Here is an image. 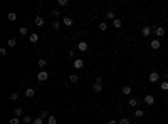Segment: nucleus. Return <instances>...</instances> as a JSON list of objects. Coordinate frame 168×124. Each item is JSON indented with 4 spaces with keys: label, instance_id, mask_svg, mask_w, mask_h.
Instances as JSON below:
<instances>
[{
    "label": "nucleus",
    "instance_id": "1",
    "mask_svg": "<svg viewBox=\"0 0 168 124\" xmlns=\"http://www.w3.org/2000/svg\"><path fill=\"white\" fill-rule=\"evenodd\" d=\"M92 91H94V92H101L103 91V79L101 77H96V82H94V86H92Z\"/></svg>",
    "mask_w": 168,
    "mask_h": 124
},
{
    "label": "nucleus",
    "instance_id": "2",
    "mask_svg": "<svg viewBox=\"0 0 168 124\" xmlns=\"http://www.w3.org/2000/svg\"><path fill=\"white\" fill-rule=\"evenodd\" d=\"M153 32H155V35H156V39L158 37H163V35L166 34V30H165V27H162V25H156V27H153Z\"/></svg>",
    "mask_w": 168,
    "mask_h": 124
},
{
    "label": "nucleus",
    "instance_id": "3",
    "mask_svg": "<svg viewBox=\"0 0 168 124\" xmlns=\"http://www.w3.org/2000/svg\"><path fill=\"white\" fill-rule=\"evenodd\" d=\"M47 79H49V74L45 72V70H41V72L37 74V81L39 82H45Z\"/></svg>",
    "mask_w": 168,
    "mask_h": 124
},
{
    "label": "nucleus",
    "instance_id": "4",
    "mask_svg": "<svg viewBox=\"0 0 168 124\" xmlns=\"http://www.w3.org/2000/svg\"><path fill=\"white\" fill-rule=\"evenodd\" d=\"M88 49H89V45H88V42H86V40L77 42V50H79V52H86Z\"/></svg>",
    "mask_w": 168,
    "mask_h": 124
},
{
    "label": "nucleus",
    "instance_id": "5",
    "mask_svg": "<svg viewBox=\"0 0 168 124\" xmlns=\"http://www.w3.org/2000/svg\"><path fill=\"white\" fill-rule=\"evenodd\" d=\"M148 81H150V82H153V84L158 82V81H160V74L158 72H151V74H150V77H148Z\"/></svg>",
    "mask_w": 168,
    "mask_h": 124
},
{
    "label": "nucleus",
    "instance_id": "6",
    "mask_svg": "<svg viewBox=\"0 0 168 124\" xmlns=\"http://www.w3.org/2000/svg\"><path fill=\"white\" fill-rule=\"evenodd\" d=\"M145 104L146 106H153V104H155V97H153L151 94H146L145 96Z\"/></svg>",
    "mask_w": 168,
    "mask_h": 124
},
{
    "label": "nucleus",
    "instance_id": "7",
    "mask_svg": "<svg viewBox=\"0 0 168 124\" xmlns=\"http://www.w3.org/2000/svg\"><path fill=\"white\" fill-rule=\"evenodd\" d=\"M160 45H162V42H160L158 39H155V40H151V44H150V47H151L153 50H158V49H160Z\"/></svg>",
    "mask_w": 168,
    "mask_h": 124
},
{
    "label": "nucleus",
    "instance_id": "8",
    "mask_svg": "<svg viewBox=\"0 0 168 124\" xmlns=\"http://www.w3.org/2000/svg\"><path fill=\"white\" fill-rule=\"evenodd\" d=\"M72 24H74V20L71 19V17H64V19H62V25L64 27H71Z\"/></svg>",
    "mask_w": 168,
    "mask_h": 124
},
{
    "label": "nucleus",
    "instance_id": "9",
    "mask_svg": "<svg viewBox=\"0 0 168 124\" xmlns=\"http://www.w3.org/2000/svg\"><path fill=\"white\" fill-rule=\"evenodd\" d=\"M74 67H76L77 70L83 69V67H84V61H83V59H74Z\"/></svg>",
    "mask_w": 168,
    "mask_h": 124
},
{
    "label": "nucleus",
    "instance_id": "10",
    "mask_svg": "<svg viewBox=\"0 0 168 124\" xmlns=\"http://www.w3.org/2000/svg\"><path fill=\"white\" fill-rule=\"evenodd\" d=\"M151 32H153V29H151V27H143V29H141V34H143V37H148V35L151 34Z\"/></svg>",
    "mask_w": 168,
    "mask_h": 124
},
{
    "label": "nucleus",
    "instance_id": "11",
    "mask_svg": "<svg viewBox=\"0 0 168 124\" xmlns=\"http://www.w3.org/2000/svg\"><path fill=\"white\" fill-rule=\"evenodd\" d=\"M29 40H30V44H37L39 42V35L37 34H30L29 35Z\"/></svg>",
    "mask_w": 168,
    "mask_h": 124
},
{
    "label": "nucleus",
    "instance_id": "12",
    "mask_svg": "<svg viewBox=\"0 0 168 124\" xmlns=\"http://www.w3.org/2000/svg\"><path fill=\"white\" fill-rule=\"evenodd\" d=\"M35 25H37V27H42V25H44V19H42L41 15L35 17Z\"/></svg>",
    "mask_w": 168,
    "mask_h": 124
},
{
    "label": "nucleus",
    "instance_id": "13",
    "mask_svg": "<svg viewBox=\"0 0 168 124\" xmlns=\"http://www.w3.org/2000/svg\"><path fill=\"white\" fill-rule=\"evenodd\" d=\"M24 94H25L27 97H34V96H35V91L32 89V87H29V89H25V92H24Z\"/></svg>",
    "mask_w": 168,
    "mask_h": 124
},
{
    "label": "nucleus",
    "instance_id": "14",
    "mask_svg": "<svg viewBox=\"0 0 168 124\" xmlns=\"http://www.w3.org/2000/svg\"><path fill=\"white\" fill-rule=\"evenodd\" d=\"M128 104H130L131 107H136V106H138V99L136 97H131L130 101H128Z\"/></svg>",
    "mask_w": 168,
    "mask_h": 124
},
{
    "label": "nucleus",
    "instance_id": "15",
    "mask_svg": "<svg viewBox=\"0 0 168 124\" xmlns=\"http://www.w3.org/2000/svg\"><path fill=\"white\" fill-rule=\"evenodd\" d=\"M7 19H9V20H10V22H15V20H17V13H14V12H10V13H9V15H7Z\"/></svg>",
    "mask_w": 168,
    "mask_h": 124
},
{
    "label": "nucleus",
    "instance_id": "16",
    "mask_svg": "<svg viewBox=\"0 0 168 124\" xmlns=\"http://www.w3.org/2000/svg\"><path fill=\"white\" fill-rule=\"evenodd\" d=\"M121 25H123V22H121L119 19H114V20H113V27H116V29H119Z\"/></svg>",
    "mask_w": 168,
    "mask_h": 124
},
{
    "label": "nucleus",
    "instance_id": "17",
    "mask_svg": "<svg viewBox=\"0 0 168 124\" xmlns=\"http://www.w3.org/2000/svg\"><path fill=\"white\" fill-rule=\"evenodd\" d=\"M106 19H109V20H114V19H116L113 10H108V12H106Z\"/></svg>",
    "mask_w": 168,
    "mask_h": 124
},
{
    "label": "nucleus",
    "instance_id": "18",
    "mask_svg": "<svg viewBox=\"0 0 168 124\" xmlns=\"http://www.w3.org/2000/svg\"><path fill=\"white\" fill-rule=\"evenodd\" d=\"M51 27H52L54 30H59V29H61V22H57V20H54V22L51 24Z\"/></svg>",
    "mask_w": 168,
    "mask_h": 124
},
{
    "label": "nucleus",
    "instance_id": "19",
    "mask_svg": "<svg viewBox=\"0 0 168 124\" xmlns=\"http://www.w3.org/2000/svg\"><path fill=\"white\" fill-rule=\"evenodd\" d=\"M47 124H57V119H56V116H49V119L45 121Z\"/></svg>",
    "mask_w": 168,
    "mask_h": 124
},
{
    "label": "nucleus",
    "instance_id": "20",
    "mask_svg": "<svg viewBox=\"0 0 168 124\" xmlns=\"http://www.w3.org/2000/svg\"><path fill=\"white\" fill-rule=\"evenodd\" d=\"M77 81H79V77L76 76V74H72V76H69V82H72V84H76Z\"/></svg>",
    "mask_w": 168,
    "mask_h": 124
},
{
    "label": "nucleus",
    "instance_id": "21",
    "mask_svg": "<svg viewBox=\"0 0 168 124\" xmlns=\"http://www.w3.org/2000/svg\"><path fill=\"white\" fill-rule=\"evenodd\" d=\"M14 112H15V118H20V116H22V114H24V111H22V107H15V111H14Z\"/></svg>",
    "mask_w": 168,
    "mask_h": 124
},
{
    "label": "nucleus",
    "instance_id": "22",
    "mask_svg": "<svg viewBox=\"0 0 168 124\" xmlns=\"http://www.w3.org/2000/svg\"><path fill=\"white\" fill-rule=\"evenodd\" d=\"M123 94L130 96V94H131V86H124V87H123Z\"/></svg>",
    "mask_w": 168,
    "mask_h": 124
},
{
    "label": "nucleus",
    "instance_id": "23",
    "mask_svg": "<svg viewBox=\"0 0 168 124\" xmlns=\"http://www.w3.org/2000/svg\"><path fill=\"white\" fill-rule=\"evenodd\" d=\"M39 118H42V119L47 121V119H49V112L47 111H41V116H39Z\"/></svg>",
    "mask_w": 168,
    "mask_h": 124
},
{
    "label": "nucleus",
    "instance_id": "24",
    "mask_svg": "<svg viewBox=\"0 0 168 124\" xmlns=\"http://www.w3.org/2000/svg\"><path fill=\"white\" fill-rule=\"evenodd\" d=\"M37 65H39V67H45V65H47V61H45V59H39Z\"/></svg>",
    "mask_w": 168,
    "mask_h": 124
},
{
    "label": "nucleus",
    "instance_id": "25",
    "mask_svg": "<svg viewBox=\"0 0 168 124\" xmlns=\"http://www.w3.org/2000/svg\"><path fill=\"white\" fill-rule=\"evenodd\" d=\"M7 44H9V47H15L17 40H15V39H9V40H7Z\"/></svg>",
    "mask_w": 168,
    "mask_h": 124
},
{
    "label": "nucleus",
    "instance_id": "26",
    "mask_svg": "<svg viewBox=\"0 0 168 124\" xmlns=\"http://www.w3.org/2000/svg\"><path fill=\"white\" fill-rule=\"evenodd\" d=\"M160 87H162V91H168V81H163V82L160 84Z\"/></svg>",
    "mask_w": 168,
    "mask_h": 124
},
{
    "label": "nucleus",
    "instance_id": "27",
    "mask_svg": "<svg viewBox=\"0 0 168 124\" xmlns=\"http://www.w3.org/2000/svg\"><path fill=\"white\" fill-rule=\"evenodd\" d=\"M19 32H20V35H27L29 34V29H27V27H20Z\"/></svg>",
    "mask_w": 168,
    "mask_h": 124
},
{
    "label": "nucleus",
    "instance_id": "28",
    "mask_svg": "<svg viewBox=\"0 0 168 124\" xmlns=\"http://www.w3.org/2000/svg\"><path fill=\"white\" fill-rule=\"evenodd\" d=\"M143 114H145L143 109H136V111H135V116H136V118H143Z\"/></svg>",
    "mask_w": 168,
    "mask_h": 124
},
{
    "label": "nucleus",
    "instance_id": "29",
    "mask_svg": "<svg viewBox=\"0 0 168 124\" xmlns=\"http://www.w3.org/2000/svg\"><path fill=\"white\" fill-rule=\"evenodd\" d=\"M22 121L25 122V124H29V122H34V119H32L30 116H24V119H22Z\"/></svg>",
    "mask_w": 168,
    "mask_h": 124
},
{
    "label": "nucleus",
    "instance_id": "30",
    "mask_svg": "<svg viewBox=\"0 0 168 124\" xmlns=\"http://www.w3.org/2000/svg\"><path fill=\"white\" fill-rule=\"evenodd\" d=\"M106 29H108V24H106V22H101V24H99V30L104 32Z\"/></svg>",
    "mask_w": 168,
    "mask_h": 124
},
{
    "label": "nucleus",
    "instance_id": "31",
    "mask_svg": "<svg viewBox=\"0 0 168 124\" xmlns=\"http://www.w3.org/2000/svg\"><path fill=\"white\" fill-rule=\"evenodd\" d=\"M10 124H20V119H19V118H15V116H14V118L10 119Z\"/></svg>",
    "mask_w": 168,
    "mask_h": 124
},
{
    "label": "nucleus",
    "instance_id": "32",
    "mask_svg": "<svg viewBox=\"0 0 168 124\" xmlns=\"http://www.w3.org/2000/svg\"><path fill=\"white\" fill-rule=\"evenodd\" d=\"M119 124H131V122H130V119H128V118H121L119 119Z\"/></svg>",
    "mask_w": 168,
    "mask_h": 124
},
{
    "label": "nucleus",
    "instance_id": "33",
    "mask_svg": "<svg viewBox=\"0 0 168 124\" xmlns=\"http://www.w3.org/2000/svg\"><path fill=\"white\" fill-rule=\"evenodd\" d=\"M34 124H44V119H42V118H35L34 119Z\"/></svg>",
    "mask_w": 168,
    "mask_h": 124
},
{
    "label": "nucleus",
    "instance_id": "34",
    "mask_svg": "<svg viewBox=\"0 0 168 124\" xmlns=\"http://www.w3.org/2000/svg\"><path fill=\"white\" fill-rule=\"evenodd\" d=\"M0 55H2V57H7V49H0Z\"/></svg>",
    "mask_w": 168,
    "mask_h": 124
},
{
    "label": "nucleus",
    "instance_id": "35",
    "mask_svg": "<svg viewBox=\"0 0 168 124\" xmlns=\"http://www.w3.org/2000/svg\"><path fill=\"white\" fill-rule=\"evenodd\" d=\"M57 3H59L61 7H66V5H67V3H69V2H67V0H59V2H57Z\"/></svg>",
    "mask_w": 168,
    "mask_h": 124
},
{
    "label": "nucleus",
    "instance_id": "36",
    "mask_svg": "<svg viewBox=\"0 0 168 124\" xmlns=\"http://www.w3.org/2000/svg\"><path fill=\"white\" fill-rule=\"evenodd\" d=\"M10 99H12V101H17V99H19V94H10Z\"/></svg>",
    "mask_w": 168,
    "mask_h": 124
},
{
    "label": "nucleus",
    "instance_id": "37",
    "mask_svg": "<svg viewBox=\"0 0 168 124\" xmlns=\"http://www.w3.org/2000/svg\"><path fill=\"white\" fill-rule=\"evenodd\" d=\"M51 13H52V15H54V17H59V15H61V12H59V10H52Z\"/></svg>",
    "mask_w": 168,
    "mask_h": 124
},
{
    "label": "nucleus",
    "instance_id": "38",
    "mask_svg": "<svg viewBox=\"0 0 168 124\" xmlns=\"http://www.w3.org/2000/svg\"><path fill=\"white\" fill-rule=\"evenodd\" d=\"M108 124H118V122L114 121V119H111V121H108Z\"/></svg>",
    "mask_w": 168,
    "mask_h": 124
}]
</instances>
